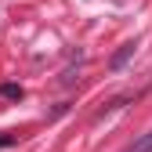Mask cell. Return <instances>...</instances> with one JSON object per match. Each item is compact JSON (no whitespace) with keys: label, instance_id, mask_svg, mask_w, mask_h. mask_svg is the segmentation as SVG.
<instances>
[{"label":"cell","instance_id":"cell-3","mask_svg":"<svg viewBox=\"0 0 152 152\" xmlns=\"http://www.w3.org/2000/svg\"><path fill=\"white\" fill-rule=\"evenodd\" d=\"M0 91H4V98H22V87H15V83H4Z\"/></svg>","mask_w":152,"mask_h":152},{"label":"cell","instance_id":"cell-1","mask_svg":"<svg viewBox=\"0 0 152 152\" xmlns=\"http://www.w3.org/2000/svg\"><path fill=\"white\" fill-rule=\"evenodd\" d=\"M123 152H152V130H148V134H141V138H134Z\"/></svg>","mask_w":152,"mask_h":152},{"label":"cell","instance_id":"cell-2","mask_svg":"<svg viewBox=\"0 0 152 152\" xmlns=\"http://www.w3.org/2000/svg\"><path fill=\"white\" fill-rule=\"evenodd\" d=\"M130 54H134V44H127V47H123V51L116 54V58H112V69H120V65H123V62L130 58Z\"/></svg>","mask_w":152,"mask_h":152},{"label":"cell","instance_id":"cell-4","mask_svg":"<svg viewBox=\"0 0 152 152\" xmlns=\"http://www.w3.org/2000/svg\"><path fill=\"white\" fill-rule=\"evenodd\" d=\"M11 141H15V138H11V134H7V138H0V148H4V145H11Z\"/></svg>","mask_w":152,"mask_h":152}]
</instances>
